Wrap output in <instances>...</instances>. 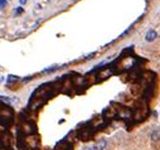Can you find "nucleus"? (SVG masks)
<instances>
[{"label": "nucleus", "mask_w": 160, "mask_h": 150, "mask_svg": "<svg viewBox=\"0 0 160 150\" xmlns=\"http://www.w3.org/2000/svg\"><path fill=\"white\" fill-rule=\"evenodd\" d=\"M82 150H95L93 146H86V148H83Z\"/></svg>", "instance_id": "10"}, {"label": "nucleus", "mask_w": 160, "mask_h": 150, "mask_svg": "<svg viewBox=\"0 0 160 150\" xmlns=\"http://www.w3.org/2000/svg\"><path fill=\"white\" fill-rule=\"evenodd\" d=\"M150 138H151L152 141L160 140V129H155V130H152L151 134H150Z\"/></svg>", "instance_id": "5"}, {"label": "nucleus", "mask_w": 160, "mask_h": 150, "mask_svg": "<svg viewBox=\"0 0 160 150\" xmlns=\"http://www.w3.org/2000/svg\"><path fill=\"white\" fill-rule=\"evenodd\" d=\"M92 136H93V130L91 127H85L78 132V138L81 140H89Z\"/></svg>", "instance_id": "1"}, {"label": "nucleus", "mask_w": 160, "mask_h": 150, "mask_svg": "<svg viewBox=\"0 0 160 150\" xmlns=\"http://www.w3.org/2000/svg\"><path fill=\"white\" fill-rule=\"evenodd\" d=\"M156 37H158V33L154 29H151V30H149L146 34H145V40H146V42H152V40L156 39Z\"/></svg>", "instance_id": "3"}, {"label": "nucleus", "mask_w": 160, "mask_h": 150, "mask_svg": "<svg viewBox=\"0 0 160 150\" xmlns=\"http://www.w3.org/2000/svg\"><path fill=\"white\" fill-rule=\"evenodd\" d=\"M6 3H8V0H0V8H5Z\"/></svg>", "instance_id": "9"}, {"label": "nucleus", "mask_w": 160, "mask_h": 150, "mask_svg": "<svg viewBox=\"0 0 160 150\" xmlns=\"http://www.w3.org/2000/svg\"><path fill=\"white\" fill-rule=\"evenodd\" d=\"M58 68V66H52L51 68H47V69H44L43 71V73H49V72H53V71H55Z\"/></svg>", "instance_id": "7"}, {"label": "nucleus", "mask_w": 160, "mask_h": 150, "mask_svg": "<svg viewBox=\"0 0 160 150\" xmlns=\"http://www.w3.org/2000/svg\"><path fill=\"white\" fill-rule=\"evenodd\" d=\"M72 142H69L68 140H62V141H59L58 144H57V146H55V149L54 150H72Z\"/></svg>", "instance_id": "2"}, {"label": "nucleus", "mask_w": 160, "mask_h": 150, "mask_svg": "<svg viewBox=\"0 0 160 150\" xmlns=\"http://www.w3.org/2000/svg\"><path fill=\"white\" fill-rule=\"evenodd\" d=\"M106 146H107V141L105 139H101L100 141H97V144L93 146V149L95 150H103Z\"/></svg>", "instance_id": "4"}, {"label": "nucleus", "mask_w": 160, "mask_h": 150, "mask_svg": "<svg viewBox=\"0 0 160 150\" xmlns=\"http://www.w3.org/2000/svg\"><path fill=\"white\" fill-rule=\"evenodd\" d=\"M28 2V0H19V3H20V5H24L25 3Z\"/></svg>", "instance_id": "11"}, {"label": "nucleus", "mask_w": 160, "mask_h": 150, "mask_svg": "<svg viewBox=\"0 0 160 150\" xmlns=\"http://www.w3.org/2000/svg\"><path fill=\"white\" fill-rule=\"evenodd\" d=\"M23 11H24L23 6H20V8H17V9H15V15H19V14H22Z\"/></svg>", "instance_id": "8"}, {"label": "nucleus", "mask_w": 160, "mask_h": 150, "mask_svg": "<svg viewBox=\"0 0 160 150\" xmlns=\"http://www.w3.org/2000/svg\"><path fill=\"white\" fill-rule=\"evenodd\" d=\"M19 80V78L17 77V76H9V78H8V83L10 85V83H14V82H17Z\"/></svg>", "instance_id": "6"}]
</instances>
